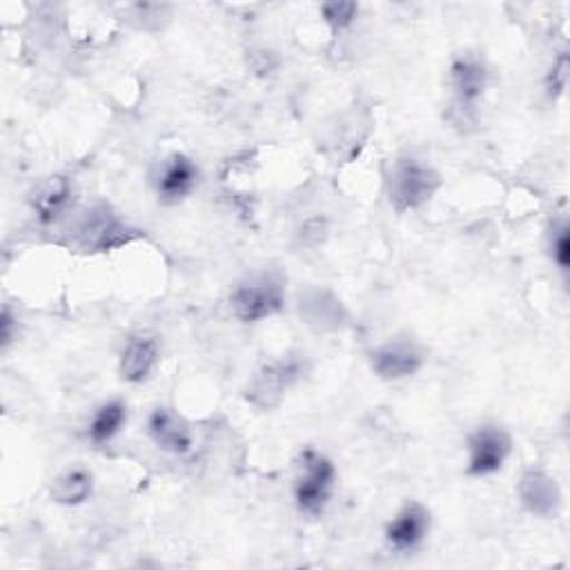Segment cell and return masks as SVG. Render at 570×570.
I'll return each instance as SVG.
<instances>
[{"mask_svg": "<svg viewBox=\"0 0 570 570\" xmlns=\"http://www.w3.org/2000/svg\"><path fill=\"white\" fill-rule=\"evenodd\" d=\"M568 82V56L559 53V58L554 60V65L550 67L548 76H546V91L550 98H557L563 94Z\"/></svg>", "mask_w": 570, "mask_h": 570, "instance_id": "20", "label": "cell"}, {"mask_svg": "<svg viewBox=\"0 0 570 570\" xmlns=\"http://www.w3.org/2000/svg\"><path fill=\"white\" fill-rule=\"evenodd\" d=\"M521 505L534 517H557L563 505V494L554 476L543 470H525L517 483Z\"/></svg>", "mask_w": 570, "mask_h": 570, "instance_id": "9", "label": "cell"}, {"mask_svg": "<svg viewBox=\"0 0 570 570\" xmlns=\"http://www.w3.org/2000/svg\"><path fill=\"white\" fill-rule=\"evenodd\" d=\"M425 354L412 338H390L370 354L372 372L385 381H401L423 367Z\"/></svg>", "mask_w": 570, "mask_h": 570, "instance_id": "7", "label": "cell"}, {"mask_svg": "<svg viewBox=\"0 0 570 570\" xmlns=\"http://www.w3.org/2000/svg\"><path fill=\"white\" fill-rule=\"evenodd\" d=\"M125 423H127V405L120 399L105 401L94 412V416L87 425V439L96 445H102V443L111 441L122 430Z\"/></svg>", "mask_w": 570, "mask_h": 570, "instance_id": "17", "label": "cell"}, {"mask_svg": "<svg viewBox=\"0 0 570 570\" xmlns=\"http://www.w3.org/2000/svg\"><path fill=\"white\" fill-rule=\"evenodd\" d=\"M285 287L283 278L274 272H254L229 294L232 312L243 323H258L283 309Z\"/></svg>", "mask_w": 570, "mask_h": 570, "instance_id": "3", "label": "cell"}, {"mask_svg": "<svg viewBox=\"0 0 570 570\" xmlns=\"http://www.w3.org/2000/svg\"><path fill=\"white\" fill-rule=\"evenodd\" d=\"M548 252L554 265L561 272H568L570 267V225L566 218H559L550 225L548 232Z\"/></svg>", "mask_w": 570, "mask_h": 570, "instance_id": "18", "label": "cell"}, {"mask_svg": "<svg viewBox=\"0 0 570 570\" xmlns=\"http://www.w3.org/2000/svg\"><path fill=\"white\" fill-rule=\"evenodd\" d=\"M71 200H73V187L69 183V178L51 176L45 183H40L38 189L33 191L31 207L36 212V218L42 225H51L60 216H65Z\"/></svg>", "mask_w": 570, "mask_h": 570, "instance_id": "15", "label": "cell"}, {"mask_svg": "<svg viewBox=\"0 0 570 570\" xmlns=\"http://www.w3.org/2000/svg\"><path fill=\"white\" fill-rule=\"evenodd\" d=\"M94 492V476L85 468H69L51 483V499L60 505H80Z\"/></svg>", "mask_w": 570, "mask_h": 570, "instance_id": "16", "label": "cell"}, {"mask_svg": "<svg viewBox=\"0 0 570 570\" xmlns=\"http://www.w3.org/2000/svg\"><path fill=\"white\" fill-rule=\"evenodd\" d=\"M134 238V229H129L107 205L91 207L78 225V240L85 249L109 252L120 247Z\"/></svg>", "mask_w": 570, "mask_h": 570, "instance_id": "6", "label": "cell"}, {"mask_svg": "<svg viewBox=\"0 0 570 570\" xmlns=\"http://www.w3.org/2000/svg\"><path fill=\"white\" fill-rule=\"evenodd\" d=\"M147 434L163 452L183 456L191 450V428L171 407L158 405L147 416Z\"/></svg>", "mask_w": 570, "mask_h": 570, "instance_id": "11", "label": "cell"}, {"mask_svg": "<svg viewBox=\"0 0 570 570\" xmlns=\"http://www.w3.org/2000/svg\"><path fill=\"white\" fill-rule=\"evenodd\" d=\"M198 178H200L198 165L189 156L176 151L160 163L158 174L154 176L156 196L167 205L180 203L196 189Z\"/></svg>", "mask_w": 570, "mask_h": 570, "instance_id": "8", "label": "cell"}, {"mask_svg": "<svg viewBox=\"0 0 570 570\" xmlns=\"http://www.w3.org/2000/svg\"><path fill=\"white\" fill-rule=\"evenodd\" d=\"M160 356L158 341L149 334H136L120 352L118 372L127 383H142L154 372Z\"/></svg>", "mask_w": 570, "mask_h": 570, "instance_id": "13", "label": "cell"}, {"mask_svg": "<svg viewBox=\"0 0 570 570\" xmlns=\"http://www.w3.org/2000/svg\"><path fill=\"white\" fill-rule=\"evenodd\" d=\"M450 85L461 107H472L488 87L485 62L474 53H461L450 65Z\"/></svg>", "mask_w": 570, "mask_h": 570, "instance_id": "12", "label": "cell"}, {"mask_svg": "<svg viewBox=\"0 0 570 570\" xmlns=\"http://www.w3.org/2000/svg\"><path fill=\"white\" fill-rule=\"evenodd\" d=\"M325 24L332 29V31H343L347 29L356 16H358V4L356 2H350V0H338V2H323L318 7Z\"/></svg>", "mask_w": 570, "mask_h": 570, "instance_id": "19", "label": "cell"}, {"mask_svg": "<svg viewBox=\"0 0 570 570\" xmlns=\"http://www.w3.org/2000/svg\"><path fill=\"white\" fill-rule=\"evenodd\" d=\"M336 483L334 463L318 450L307 448L298 456V468L294 476V503L305 517H321L332 499Z\"/></svg>", "mask_w": 570, "mask_h": 570, "instance_id": "2", "label": "cell"}, {"mask_svg": "<svg viewBox=\"0 0 570 570\" xmlns=\"http://www.w3.org/2000/svg\"><path fill=\"white\" fill-rule=\"evenodd\" d=\"M301 318L316 330H336L345 321L341 301L330 289H307L298 301Z\"/></svg>", "mask_w": 570, "mask_h": 570, "instance_id": "14", "label": "cell"}, {"mask_svg": "<svg viewBox=\"0 0 570 570\" xmlns=\"http://www.w3.org/2000/svg\"><path fill=\"white\" fill-rule=\"evenodd\" d=\"M468 465L465 472L474 479L490 476L503 468L512 452V436L497 423H483L474 428L465 439Z\"/></svg>", "mask_w": 570, "mask_h": 570, "instance_id": "4", "label": "cell"}, {"mask_svg": "<svg viewBox=\"0 0 570 570\" xmlns=\"http://www.w3.org/2000/svg\"><path fill=\"white\" fill-rule=\"evenodd\" d=\"M301 374L303 361L298 356H287L263 365L247 385V401L261 410H269L281 401L283 392L301 379Z\"/></svg>", "mask_w": 570, "mask_h": 570, "instance_id": "5", "label": "cell"}, {"mask_svg": "<svg viewBox=\"0 0 570 570\" xmlns=\"http://www.w3.org/2000/svg\"><path fill=\"white\" fill-rule=\"evenodd\" d=\"M385 183L392 209L405 214L419 209L436 194V189L441 187V174L432 165L414 156H405L392 163Z\"/></svg>", "mask_w": 570, "mask_h": 570, "instance_id": "1", "label": "cell"}, {"mask_svg": "<svg viewBox=\"0 0 570 570\" xmlns=\"http://www.w3.org/2000/svg\"><path fill=\"white\" fill-rule=\"evenodd\" d=\"M0 338H2V347H7L13 341V316L9 307H4L0 316Z\"/></svg>", "mask_w": 570, "mask_h": 570, "instance_id": "21", "label": "cell"}, {"mask_svg": "<svg viewBox=\"0 0 570 570\" xmlns=\"http://www.w3.org/2000/svg\"><path fill=\"white\" fill-rule=\"evenodd\" d=\"M430 523V510L419 501H410L387 521L385 541L396 552H412L425 541Z\"/></svg>", "mask_w": 570, "mask_h": 570, "instance_id": "10", "label": "cell"}]
</instances>
